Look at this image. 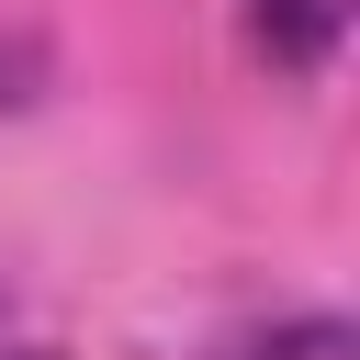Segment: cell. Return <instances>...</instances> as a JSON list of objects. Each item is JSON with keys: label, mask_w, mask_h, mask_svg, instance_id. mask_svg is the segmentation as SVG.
<instances>
[{"label": "cell", "mask_w": 360, "mask_h": 360, "mask_svg": "<svg viewBox=\"0 0 360 360\" xmlns=\"http://www.w3.org/2000/svg\"><path fill=\"white\" fill-rule=\"evenodd\" d=\"M0 360H45V349H11V338H0Z\"/></svg>", "instance_id": "3957f363"}, {"label": "cell", "mask_w": 360, "mask_h": 360, "mask_svg": "<svg viewBox=\"0 0 360 360\" xmlns=\"http://www.w3.org/2000/svg\"><path fill=\"white\" fill-rule=\"evenodd\" d=\"M214 360H360V338H349L338 315H292V326H248V338H225Z\"/></svg>", "instance_id": "7a4b0ae2"}, {"label": "cell", "mask_w": 360, "mask_h": 360, "mask_svg": "<svg viewBox=\"0 0 360 360\" xmlns=\"http://www.w3.org/2000/svg\"><path fill=\"white\" fill-rule=\"evenodd\" d=\"M349 11H360V0H259V11H248V34H259V56H270V68L326 79V68H338V45H349Z\"/></svg>", "instance_id": "6da1fadb"}]
</instances>
